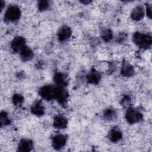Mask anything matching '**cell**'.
<instances>
[{
	"instance_id": "obj_1",
	"label": "cell",
	"mask_w": 152,
	"mask_h": 152,
	"mask_svg": "<svg viewBox=\"0 0 152 152\" xmlns=\"http://www.w3.org/2000/svg\"><path fill=\"white\" fill-rule=\"evenodd\" d=\"M132 40L134 43L140 48L148 49L151 45V36L148 34L136 32L133 34Z\"/></svg>"
},
{
	"instance_id": "obj_2",
	"label": "cell",
	"mask_w": 152,
	"mask_h": 152,
	"mask_svg": "<svg viewBox=\"0 0 152 152\" xmlns=\"http://www.w3.org/2000/svg\"><path fill=\"white\" fill-rule=\"evenodd\" d=\"M21 15L20 8L15 5H11L8 7L5 12V18L8 21L14 22L18 20Z\"/></svg>"
},
{
	"instance_id": "obj_3",
	"label": "cell",
	"mask_w": 152,
	"mask_h": 152,
	"mask_svg": "<svg viewBox=\"0 0 152 152\" xmlns=\"http://www.w3.org/2000/svg\"><path fill=\"white\" fill-rule=\"evenodd\" d=\"M125 118L127 122L131 124L140 122L142 118V115L138 110L132 108H128L125 113Z\"/></svg>"
},
{
	"instance_id": "obj_4",
	"label": "cell",
	"mask_w": 152,
	"mask_h": 152,
	"mask_svg": "<svg viewBox=\"0 0 152 152\" xmlns=\"http://www.w3.org/2000/svg\"><path fill=\"white\" fill-rule=\"evenodd\" d=\"M39 93L43 99L47 100H50L54 99L55 87L50 85L44 86L40 88Z\"/></svg>"
},
{
	"instance_id": "obj_5",
	"label": "cell",
	"mask_w": 152,
	"mask_h": 152,
	"mask_svg": "<svg viewBox=\"0 0 152 152\" xmlns=\"http://www.w3.org/2000/svg\"><path fill=\"white\" fill-rule=\"evenodd\" d=\"M68 97V93L64 88V87L59 86L55 87L54 99H55L59 103L61 104H64L66 102Z\"/></svg>"
},
{
	"instance_id": "obj_6",
	"label": "cell",
	"mask_w": 152,
	"mask_h": 152,
	"mask_svg": "<svg viewBox=\"0 0 152 152\" xmlns=\"http://www.w3.org/2000/svg\"><path fill=\"white\" fill-rule=\"evenodd\" d=\"M67 137L65 134H58L55 135L52 139V146L56 150L62 148L66 144Z\"/></svg>"
},
{
	"instance_id": "obj_7",
	"label": "cell",
	"mask_w": 152,
	"mask_h": 152,
	"mask_svg": "<svg viewBox=\"0 0 152 152\" xmlns=\"http://www.w3.org/2000/svg\"><path fill=\"white\" fill-rule=\"evenodd\" d=\"M26 46V40L21 36L15 37L11 42V48L15 52H20V51Z\"/></svg>"
},
{
	"instance_id": "obj_8",
	"label": "cell",
	"mask_w": 152,
	"mask_h": 152,
	"mask_svg": "<svg viewBox=\"0 0 152 152\" xmlns=\"http://www.w3.org/2000/svg\"><path fill=\"white\" fill-rule=\"evenodd\" d=\"M71 36V30L67 26H62L58 31V38L61 42L68 40Z\"/></svg>"
},
{
	"instance_id": "obj_9",
	"label": "cell",
	"mask_w": 152,
	"mask_h": 152,
	"mask_svg": "<svg viewBox=\"0 0 152 152\" xmlns=\"http://www.w3.org/2000/svg\"><path fill=\"white\" fill-rule=\"evenodd\" d=\"M121 73L123 77H129L132 76L134 73V67L128 62L124 61L122 62Z\"/></svg>"
},
{
	"instance_id": "obj_10",
	"label": "cell",
	"mask_w": 152,
	"mask_h": 152,
	"mask_svg": "<svg viewBox=\"0 0 152 152\" xmlns=\"http://www.w3.org/2000/svg\"><path fill=\"white\" fill-rule=\"evenodd\" d=\"M33 148V142L28 139H22L20 140L18 146V150L21 152H28L30 151Z\"/></svg>"
},
{
	"instance_id": "obj_11",
	"label": "cell",
	"mask_w": 152,
	"mask_h": 152,
	"mask_svg": "<svg viewBox=\"0 0 152 152\" xmlns=\"http://www.w3.org/2000/svg\"><path fill=\"white\" fill-rule=\"evenodd\" d=\"M53 81L56 86L64 87L68 84L67 78L65 74L62 72H56L53 77Z\"/></svg>"
},
{
	"instance_id": "obj_12",
	"label": "cell",
	"mask_w": 152,
	"mask_h": 152,
	"mask_svg": "<svg viewBox=\"0 0 152 152\" xmlns=\"http://www.w3.org/2000/svg\"><path fill=\"white\" fill-rule=\"evenodd\" d=\"M68 124L67 119L62 115H57L53 119V126L57 129H64Z\"/></svg>"
},
{
	"instance_id": "obj_13",
	"label": "cell",
	"mask_w": 152,
	"mask_h": 152,
	"mask_svg": "<svg viewBox=\"0 0 152 152\" xmlns=\"http://www.w3.org/2000/svg\"><path fill=\"white\" fill-rule=\"evenodd\" d=\"M145 14L144 10L141 5L135 7L132 11L131 18L135 21H140L143 18Z\"/></svg>"
},
{
	"instance_id": "obj_14",
	"label": "cell",
	"mask_w": 152,
	"mask_h": 152,
	"mask_svg": "<svg viewBox=\"0 0 152 152\" xmlns=\"http://www.w3.org/2000/svg\"><path fill=\"white\" fill-rule=\"evenodd\" d=\"M122 138V133L118 128H113L109 133V138L113 142L120 141Z\"/></svg>"
},
{
	"instance_id": "obj_15",
	"label": "cell",
	"mask_w": 152,
	"mask_h": 152,
	"mask_svg": "<svg viewBox=\"0 0 152 152\" xmlns=\"http://www.w3.org/2000/svg\"><path fill=\"white\" fill-rule=\"evenodd\" d=\"M31 111L33 114L37 116H42L45 112V108L42 102L38 101L34 103L31 108Z\"/></svg>"
},
{
	"instance_id": "obj_16",
	"label": "cell",
	"mask_w": 152,
	"mask_h": 152,
	"mask_svg": "<svg viewBox=\"0 0 152 152\" xmlns=\"http://www.w3.org/2000/svg\"><path fill=\"white\" fill-rule=\"evenodd\" d=\"M87 78L89 83L95 84H97L99 82L101 78V75L98 71H97L94 69H93L87 75Z\"/></svg>"
},
{
	"instance_id": "obj_17",
	"label": "cell",
	"mask_w": 152,
	"mask_h": 152,
	"mask_svg": "<svg viewBox=\"0 0 152 152\" xmlns=\"http://www.w3.org/2000/svg\"><path fill=\"white\" fill-rule=\"evenodd\" d=\"M20 55L21 59L24 62L30 61L33 57V52L32 50L26 46L20 51Z\"/></svg>"
},
{
	"instance_id": "obj_18",
	"label": "cell",
	"mask_w": 152,
	"mask_h": 152,
	"mask_svg": "<svg viewBox=\"0 0 152 152\" xmlns=\"http://www.w3.org/2000/svg\"><path fill=\"white\" fill-rule=\"evenodd\" d=\"M117 116V113L115 109L108 108L106 109L103 113V118L107 121H113L116 119Z\"/></svg>"
},
{
	"instance_id": "obj_19",
	"label": "cell",
	"mask_w": 152,
	"mask_h": 152,
	"mask_svg": "<svg viewBox=\"0 0 152 152\" xmlns=\"http://www.w3.org/2000/svg\"><path fill=\"white\" fill-rule=\"evenodd\" d=\"M112 37H113L112 32L109 28L104 29L101 33V37L105 42L110 41L112 39Z\"/></svg>"
},
{
	"instance_id": "obj_20",
	"label": "cell",
	"mask_w": 152,
	"mask_h": 152,
	"mask_svg": "<svg viewBox=\"0 0 152 152\" xmlns=\"http://www.w3.org/2000/svg\"><path fill=\"white\" fill-rule=\"evenodd\" d=\"M0 122L1 126L7 125L10 123V120L8 118V114L5 111H2L0 114Z\"/></svg>"
},
{
	"instance_id": "obj_21",
	"label": "cell",
	"mask_w": 152,
	"mask_h": 152,
	"mask_svg": "<svg viewBox=\"0 0 152 152\" xmlns=\"http://www.w3.org/2000/svg\"><path fill=\"white\" fill-rule=\"evenodd\" d=\"M12 103L16 106H21L24 102V97L22 95L15 94L12 97Z\"/></svg>"
},
{
	"instance_id": "obj_22",
	"label": "cell",
	"mask_w": 152,
	"mask_h": 152,
	"mask_svg": "<svg viewBox=\"0 0 152 152\" xmlns=\"http://www.w3.org/2000/svg\"><path fill=\"white\" fill-rule=\"evenodd\" d=\"M49 2L48 1H40L38 3V9L40 11H43L48 10L49 7Z\"/></svg>"
},
{
	"instance_id": "obj_23",
	"label": "cell",
	"mask_w": 152,
	"mask_h": 152,
	"mask_svg": "<svg viewBox=\"0 0 152 152\" xmlns=\"http://www.w3.org/2000/svg\"><path fill=\"white\" fill-rule=\"evenodd\" d=\"M131 103V100L128 96H124L121 102V105L125 108L130 107Z\"/></svg>"
},
{
	"instance_id": "obj_24",
	"label": "cell",
	"mask_w": 152,
	"mask_h": 152,
	"mask_svg": "<svg viewBox=\"0 0 152 152\" xmlns=\"http://www.w3.org/2000/svg\"><path fill=\"white\" fill-rule=\"evenodd\" d=\"M146 13L147 15L149 18H151V5L147 4L146 6Z\"/></svg>"
},
{
	"instance_id": "obj_25",
	"label": "cell",
	"mask_w": 152,
	"mask_h": 152,
	"mask_svg": "<svg viewBox=\"0 0 152 152\" xmlns=\"http://www.w3.org/2000/svg\"><path fill=\"white\" fill-rule=\"evenodd\" d=\"M4 4H5V3H4L2 1H1V2H0V5H1V11H2V10H3V8H4Z\"/></svg>"
}]
</instances>
